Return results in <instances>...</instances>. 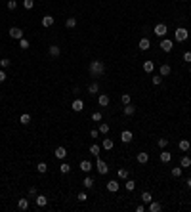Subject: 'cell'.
<instances>
[{
    "mask_svg": "<svg viewBox=\"0 0 191 212\" xmlns=\"http://www.w3.org/2000/svg\"><path fill=\"white\" fill-rule=\"evenodd\" d=\"M54 155H55V159H59V161H65V157H67V149H65L63 145H59V147H55Z\"/></svg>",
    "mask_w": 191,
    "mask_h": 212,
    "instance_id": "5b68a950",
    "label": "cell"
},
{
    "mask_svg": "<svg viewBox=\"0 0 191 212\" xmlns=\"http://www.w3.org/2000/svg\"><path fill=\"white\" fill-rule=\"evenodd\" d=\"M97 92H100V84H97V82H92V84L88 86V94L90 96H96Z\"/></svg>",
    "mask_w": 191,
    "mask_h": 212,
    "instance_id": "cb8c5ba5",
    "label": "cell"
},
{
    "mask_svg": "<svg viewBox=\"0 0 191 212\" xmlns=\"http://www.w3.org/2000/svg\"><path fill=\"white\" fill-rule=\"evenodd\" d=\"M80 170L88 174V172H92V170H94V164H92L90 161H80Z\"/></svg>",
    "mask_w": 191,
    "mask_h": 212,
    "instance_id": "8fae6325",
    "label": "cell"
},
{
    "mask_svg": "<svg viewBox=\"0 0 191 212\" xmlns=\"http://www.w3.org/2000/svg\"><path fill=\"white\" fill-rule=\"evenodd\" d=\"M182 2H187V0H182Z\"/></svg>",
    "mask_w": 191,
    "mask_h": 212,
    "instance_id": "9f6ffc18",
    "label": "cell"
},
{
    "mask_svg": "<svg viewBox=\"0 0 191 212\" xmlns=\"http://www.w3.org/2000/svg\"><path fill=\"white\" fill-rule=\"evenodd\" d=\"M82 185H84L86 189H92L94 187V178H92V176H86V178L82 180Z\"/></svg>",
    "mask_w": 191,
    "mask_h": 212,
    "instance_id": "ffe728a7",
    "label": "cell"
},
{
    "mask_svg": "<svg viewBox=\"0 0 191 212\" xmlns=\"http://www.w3.org/2000/svg\"><path fill=\"white\" fill-rule=\"evenodd\" d=\"M121 101L124 103V105H128V103H132V97H130V94H122V96H121Z\"/></svg>",
    "mask_w": 191,
    "mask_h": 212,
    "instance_id": "f35d334b",
    "label": "cell"
},
{
    "mask_svg": "<svg viewBox=\"0 0 191 212\" xmlns=\"http://www.w3.org/2000/svg\"><path fill=\"white\" fill-rule=\"evenodd\" d=\"M54 21H55V19H54V15H44V17H42V27L50 29L52 25H54Z\"/></svg>",
    "mask_w": 191,
    "mask_h": 212,
    "instance_id": "5bb4252c",
    "label": "cell"
},
{
    "mask_svg": "<svg viewBox=\"0 0 191 212\" xmlns=\"http://www.w3.org/2000/svg\"><path fill=\"white\" fill-rule=\"evenodd\" d=\"M6 79H8L6 71H4V69H0V82H4V80H6Z\"/></svg>",
    "mask_w": 191,
    "mask_h": 212,
    "instance_id": "681fc988",
    "label": "cell"
},
{
    "mask_svg": "<svg viewBox=\"0 0 191 212\" xmlns=\"http://www.w3.org/2000/svg\"><path fill=\"white\" fill-rule=\"evenodd\" d=\"M134 139V134L130 132V130H124V132H121V142L122 143H130Z\"/></svg>",
    "mask_w": 191,
    "mask_h": 212,
    "instance_id": "ba28073f",
    "label": "cell"
},
{
    "mask_svg": "<svg viewBox=\"0 0 191 212\" xmlns=\"http://www.w3.org/2000/svg\"><path fill=\"white\" fill-rule=\"evenodd\" d=\"M184 61H187V63H191V52H185V54H184Z\"/></svg>",
    "mask_w": 191,
    "mask_h": 212,
    "instance_id": "f907efd6",
    "label": "cell"
},
{
    "mask_svg": "<svg viewBox=\"0 0 191 212\" xmlns=\"http://www.w3.org/2000/svg\"><path fill=\"white\" fill-rule=\"evenodd\" d=\"M88 71H90L92 76H101L103 73H105V63L100 61V59H94V61H90Z\"/></svg>",
    "mask_w": 191,
    "mask_h": 212,
    "instance_id": "6da1fadb",
    "label": "cell"
},
{
    "mask_svg": "<svg viewBox=\"0 0 191 212\" xmlns=\"http://www.w3.org/2000/svg\"><path fill=\"white\" fill-rule=\"evenodd\" d=\"M153 69H155L153 61H143V71H145V73H153Z\"/></svg>",
    "mask_w": 191,
    "mask_h": 212,
    "instance_id": "4316f807",
    "label": "cell"
},
{
    "mask_svg": "<svg viewBox=\"0 0 191 212\" xmlns=\"http://www.w3.org/2000/svg\"><path fill=\"white\" fill-rule=\"evenodd\" d=\"M6 67H10V59L2 58V59H0V69H6Z\"/></svg>",
    "mask_w": 191,
    "mask_h": 212,
    "instance_id": "7bdbcfd3",
    "label": "cell"
},
{
    "mask_svg": "<svg viewBox=\"0 0 191 212\" xmlns=\"http://www.w3.org/2000/svg\"><path fill=\"white\" fill-rule=\"evenodd\" d=\"M180 166H182V168H189L191 166V157H189V155H184V157L180 159Z\"/></svg>",
    "mask_w": 191,
    "mask_h": 212,
    "instance_id": "e0dca14e",
    "label": "cell"
},
{
    "mask_svg": "<svg viewBox=\"0 0 191 212\" xmlns=\"http://www.w3.org/2000/svg\"><path fill=\"white\" fill-rule=\"evenodd\" d=\"M76 199H79L80 203H84V201H88V195H86L84 191H80V193H79V197H76Z\"/></svg>",
    "mask_w": 191,
    "mask_h": 212,
    "instance_id": "7dc6e473",
    "label": "cell"
},
{
    "mask_svg": "<svg viewBox=\"0 0 191 212\" xmlns=\"http://www.w3.org/2000/svg\"><path fill=\"white\" fill-rule=\"evenodd\" d=\"M136 161L140 163V164L149 163V153H143V151H142V153H138V155H136Z\"/></svg>",
    "mask_w": 191,
    "mask_h": 212,
    "instance_id": "2e32d148",
    "label": "cell"
},
{
    "mask_svg": "<svg viewBox=\"0 0 191 212\" xmlns=\"http://www.w3.org/2000/svg\"><path fill=\"white\" fill-rule=\"evenodd\" d=\"M153 201V197H151V193H149V191H145V193H142V203H151Z\"/></svg>",
    "mask_w": 191,
    "mask_h": 212,
    "instance_id": "836d02e7",
    "label": "cell"
},
{
    "mask_svg": "<svg viewBox=\"0 0 191 212\" xmlns=\"http://www.w3.org/2000/svg\"><path fill=\"white\" fill-rule=\"evenodd\" d=\"M90 136L92 138H97V136H100V130H96V128H94V130H90Z\"/></svg>",
    "mask_w": 191,
    "mask_h": 212,
    "instance_id": "816d5d0a",
    "label": "cell"
},
{
    "mask_svg": "<svg viewBox=\"0 0 191 212\" xmlns=\"http://www.w3.org/2000/svg\"><path fill=\"white\" fill-rule=\"evenodd\" d=\"M126 189L134 191V189H136V182H134V180H128V182H126Z\"/></svg>",
    "mask_w": 191,
    "mask_h": 212,
    "instance_id": "f6af8a7d",
    "label": "cell"
},
{
    "mask_svg": "<svg viewBox=\"0 0 191 212\" xmlns=\"http://www.w3.org/2000/svg\"><path fill=\"white\" fill-rule=\"evenodd\" d=\"M96 168H97V172H100L101 176H105L107 172H109V166H107V163L101 161V159H96Z\"/></svg>",
    "mask_w": 191,
    "mask_h": 212,
    "instance_id": "3957f363",
    "label": "cell"
},
{
    "mask_svg": "<svg viewBox=\"0 0 191 212\" xmlns=\"http://www.w3.org/2000/svg\"><path fill=\"white\" fill-rule=\"evenodd\" d=\"M187 187H189V189H191V178H189V180H187Z\"/></svg>",
    "mask_w": 191,
    "mask_h": 212,
    "instance_id": "db71d44e",
    "label": "cell"
},
{
    "mask_svg": "<svg viewBox=\"0 0 191 212\" xmlns=\"http://www.w3.org/2000/svg\"><path fill=\"white\" fill-rule=\"evenodd\" d=\"M161 48H163V52H172V48H174V44H172V40L170 38H163L161 40Z\"/></svg>",
    "mask_w": 191,
    "mask_h": 212,
    "instance_id": "8992f818",
    "label": "cell"
},
{
    "mask_svg": "<svg viewBox=\"0 0 191 212\" xmlns=\"http://www.w3.org/2000/svg\"><path fill=\"white\" fill-rule=\"evenodd\" d=\"M29 46H31V44H29L27 38H21V40H19V48H21V50H27Z\"/></svg>",
    "mask_w": 191,
    "mask_h": 212,
    "instance_id": "60d3db41",
    "label": "cell"
},
{
    "mask_svg": "<svg viewBox=\"0 0 191 212\" xmlns=\"http://www.w3.org/2000/svg\"><path fill=\"white\" fill-rule=\"evenodd\" d=\"M71 109L76 111V113H80L82 109H84V101H82V100H75V101H73V105H71Z\"/></svg>",
    "mask_w": 191,
    "mask_h": 212,
    "instance_id": "9a60e30c",
    "label": "cell"
},
{
    "mask_svg": "<svg viewBox=\"0 0 191 212\" xmlns=\"http://www.w3.org/2000/svg\"><path fill=\"white\" fill-rule=\"evenodd\" d=\"M153 33L157 34V37H164V34L168 33V29H166V25H164V23H157L153 27Z\"/></svg>",
    "mask_w": 191,
    "mask_h": 212,
    "instance_id": "277c9868",
    "label": "cell"
},
{
    "mask_svg": "<svg viewBox=\"0 0 191 212\" xmlns=\"http://www.w3.org/2000/svg\"><path fill=\"white\" fill-rule=\"evenodd\" d=\"M134 113H136V105H132V103L124 105V115H126V117H132Z\"/></svg>",
    "mask_w": 191,
    "mask_h": 212,
    "instance_id": "484cf974",
    "label": "cell"
},
{
    "mask_svg": "<svg viewBox=\"0 0 191 212\" xmlns=\"http://www.w3.org/2000/svg\"><path fill=\"white\" fill-rule=\"evenodd\" d=\"M174 37H176L178 42H185V40L189 38V31L185 29V27H178L176 33H174Z\"/></svg>",
    "mask_w": 191,
    "mask_h": 212,
    "instance_id": "7a4b0ae2",
    "label": "cell"
},
{
    "mask_svg": "<svg viewBox=\"0 0 191 212\" xmlns=\"http://www.w3.org/2000/svg\"><path fill=\"white\" fill-rule=\"evenodd\" d=\"M170 161H172V153L163 151V153H161V163H170Z\"/></svg>",
    "mask_w": 191,
    "mask_h": 212,
    "instance_id": "f1b7e54d",
    "label": "cell"
},
{
    "mask_svg": "<svg viewBox=\"0 0 191 212\" xmlns=\"http://www.w3.org/2000/svg\"><path fill=\"white\" fill-rule=\"evenodd\" d=\"M159 73H161V76H168L170 73H172V67H170L168 63H164V65H161V71H159Z\"/></svg>",
    "mask_w": 191,
    "mask_h": 212,
    "instance_id": "ac0fdd59",
    "label": "cell"
},
{
    "mask_svg": "<svg viewBox=\"0 0 191 212\" xmlns=\"http://www.w3.org/2000/svg\"><path fill=\"white\" fill-rule=\"evenodd\" d=\"M128 174H130V172H128L126 168H118V170H117V176H118L121 180H126V178H128Z\"/></svg>",
    "mask_w": 191,
    "mask_h": 212,
    "instance_id": "d6a6232c",
    "label": "cell"
},
{
    "mask_svg": "<svg viewBox=\"0 0 191 212\" xmlns=\"http://www.w3.org/2000/svg\"><path fill=\"white\" fill-rule=\"evenodd\" d=\"M178 147H180V151H189V149H191L189 139H182V142L178 143Z\"/></svg>",
    "mask_w": 191,
    "mask_h": 212,
    "instance_id": "7402d4cb",
    "label": "cell"
},
{
    "mask_svg": "<svg viewBox=\"0 0 191 212\" xmlns=\"http://www.w3.org/2000/svg\"><path fill=\"white\" fill-rule=\"evenodd\" d=\"M17 8V0H8V10H15Z\"/></svg>",
    "mask_w": 191,
    "mask_h": 212,
    "instance_id": "bcb514c9",
    "label": "cell"
},
{
    "mask_svg": "<svg viewBox=\"0 0 191 212\" xmlns=\"http://www.w3.org/2000/svg\"><path fill=\"white\" fill-rule=\"evenodd\" d=\"M138 46H140V50H142V52H147L149 48H151V40H149L147 37H143V38L140 40V44H138Z\"/></svg>",
    "mask_w": 191,
    "mask_h": 212,
    "instance_id": "30bf717a",
    "label": "cell"
},
{
    "mask_svg": "<svg viewBox=\"0 0 191 212\" xmlns=\"http://www.w3.org/2000/svg\"><path fill=\"white\" fill-rule=\"evenodd\" d=\"M17 208L23 210V212L29 210V199H19V201H17Z\"/></svg>",
    "mask_w": 191,
    "mask_h": 212,
    "instance_id": "d6986e66",
    "label": "cell"
},
{
    "mask_svg": "<svg viewBox=\"0 0 191 212\" xmlns=\"http://www.w3.org/2000/svg\"><path fill=\"white\" fill-rule=\"evenodd\" d=\"M10 37L15 38V40H21L23 38V31L19 27H12V29H10Z\"/></svg>",
    "mask_w": 191,
    "mask_h": 212,
    "instance_id": "52a82bcc",
    "label": "cell"
},
{
    "mask_svg": "<svg viewBox=\"0 0 191 212\" xmlns=\"http://www.w3.org/2000/svg\"><path fill=\"white\" fill-rule=\"evenodd\" d=\"M189 73H191V65H189Z\"/></svg>",
    "mask_w": 191,
    "mask_h": 212,
    "instance_id": "11a10c76",
    "label": "cell"
},
{
    "mask_svg": "<svg viewBox=\"0 0 191 212\" xmlns=\"http://www.w3.org/2000/svg\"><path fill=\"white\" fill-rule=\"evenodd\" d=\"M0 48H2V44H0Z\"/></svg>",
    "mask_w": 191,
    "mask_h": 212,
    "instance_id": "6f0895ef",
    "label": "cell"
},
{
    "mask_svg": "<svg viewBox=\"0 0 191 212\" xmlns=\"http://www.w3.org/2000/svg\"><path fill=\"white\" fill-rule=\"evenodd\" d=\"M97 130H100V134H107V132H109V124H107V122H101Z\"/></svg>",
    "mask_w": 191,
    "mask_h": 212,
    "instance_id": "74e56055",
    "label": "cell"
},
{
    "mask_svg": "<svg viewBox=\"0 0 191 212\" xmlns=\"http://www.w3.org/2000/svg\"><path fill=\"white\" fill-rule=\"evenodd\" d=\"M149 210L151 212H161L163 206H161V203H157V201H151V203H149Z\"/></svg>",
    "mask_w": 191,
    "mask_h": 212,
    "instance_id": "d4e9b609",
    "label": "cell"
},
{
    "mask_svg": "<svg viewBox=\"0 0 191 212\" xmlns=\"http://www.w3.org/2000/svg\"><path fill=\"white\" fill-rule=\"evenodd\" d=\"M37 206H40V208H42V206H46L48 205V197H44V195H37Z\"/></svg>",
    "mask_w": 191,
    "mask_h": 212,
    "instance_id": "44dd1931",
    "label": "cell"
},
{
    "mask_svg": "<svg viewBox=\"0 0 191 212\" xmlns=\"http://www.w3.org/2000/svg\"><path fill=\"white\" fill-rule=\"evenodd\" d=\"M37 172L38 174H46V172H48V164H46V163H38L37 164Z\"/></svg>",
    "mask_w": 191,
    "mask_h": 212,
    "instance_id": "f546056e",
    "label": "cell"
},
{
    "mask_svg": "<svg viewBox=\"0 0 191 212\" xmlns=\"http://www.w3.org/2000/svg\"><path fill=\"white\" fill-rule=\"evenodd\" d=\"M29 195H31V197H37V195H38V189H37V187H29Z\"/></svg>",
    "mask_w": 191,
    "mask_h": 212,
    "instance_id": "c3c4849f",
    "label": "cell"
},
{
    "mask_svg": "<svg viewBox=\"0 0 191 212\" xmlns=\"http://www.w3.org/2000/svg\"><path fill=\"white\" fill-rule=\"evenodd\" d=\"M136 212H145V206H143V205H138V206H136Z\"/></svg>",
    "mask_w": 191,
    "mask_h": 212,
    "instance_id": "f5cc1de1",
    "label": "cell"
},
{
    "mask_svg": "<svg viewBox=\"0 0 191 212\" xmlns=\"http://www.w3.org/2000/svg\"><path fill=\"white\" fill-rule=\"evenodd\" d=\"M151 82H153L155 86H159V84H161V82H163V76H161V75H155L153 79H151Z\"/></svg>",
    "mask_w": 191,
    "mask_h": 212,
    "instance_id": "b9f144b4",
    "label": "cell"
},
{
    "mask_svg": "<svg viewBox=\"0 0 191 212\" xmlns=\"http://www.w3.org/2000/svg\"><path fill=\"white\" fill-rule=\"evenodd\" d=\"M97 103H100L101 107H107V105H109V96H107V94H101L100 97H97Z\"/></svg>",
    "mask_w": 191,
    "mask_h": 212,
    "instance_id": "603a6c76",
    "label": "cell"
},
{
    "mask_svg": "<svg viewBox=\"0 0 191 212\" xmlns=\"http://www.w3.org/2000/svg\"><path fill=\"white\" fill-rule=\"evenodd\" d=\"M157 145L161 147V149H164V147L168 145V139H166V138H159V139H157Z\"/></svg>",
    "mask_w": 191,
    "mask_h": 212,
    "instance_id": "d590c367",
    "label": "cell"
},
{
    "mask_svg": "<svg viewBox=\"0 0 191 212\" xmlns=\"http://www.w3.org/2000/svg\"><path fill=\"white\" fill-rule=\"evenodd\" d=\"M48 54H50V58H59V54H61V48L58 44H52L50 48H48Z\"/></svg>",
    "mask_w": 191,
    "mask_h": 212,
    "instance_id": "9c48e42d",
    "label": "cell"
},
{
    "mask_svg": "<svg viewBox=\"0 0 191 212\" xmlns=\"http://www.w3.org/2000/svg\"><path fill=\"white\" fill-rule=\"evenodd\" d=\"M23 6H25V10H33L34 8V0H23Z\"/></svg>",
    "mask_w": 191,
    "mask_h": 212,
    "instance_id": "ab89813d",
    "label": "cell"
},
{
    "mask_svg": "<svg viewBox=\"0 0 191 212\" xmlns=\"http://www.w3.org/2000/svg\"><path fill=\"white\" fill-rule=\"evenodd\" d=\"M101 118H103V115H101L100 111H94V113H92V121H94V122H100Z\"/></svg>",
    "mask_w": 191,
    "mask_h": 212,
    "instance_id": "8d00e7d4",
    "label": "cell"
},
{
    "mask_svg": "<svg viewBox=\"0 0 191 212\" xmlns=\"http://www.w3.org/2000/svg\"><path fill=\"white\" fill-rule=\"evenodd\" d=\"M59 172H61V174H69V172H71V166H69L67 163H61V166H59Z\"/></svg>",
    "mask_w": 191,
    "mask_h": 212,
    "instance_id": "e575fe53",
    "label": "cell"
},
{
    "mask_svg": "<svg viewBox=\"0 0 191 212\" xmlns=\"http://www.w3.org/2000/svg\"><path fill=\"white\" fill-rule=\"evenodd\" d=\"M65 27H67V29H75V27H76V19H75V17H67V19H65Z\"/></svg>",
    "mask_w": 191,
    "mask_h": 212,
    "instance_id": "83f0119b",
    "label": "cell"
},
{
    "mask_svg": "<svg viewBox=\"0 0 191 212\" xmlns=\"http://www.w3.org/2000/svg\"><path fill=\"white\" fill-rule=\"evenodd\" d=\"M101 147L105 149V151H111V149L115 147V142H113L111 138H103V143H101Z\"/></svg>",
    "mask_w": 191,
    "mask_h": 212,
    "instance_id": "4fadbf2b",
    "label": "cell"
},
{
    "mask_svg": "<svg viewBox=\"0 0 191 212\" xmlns=\"http://www.w3.org/2000/svg\"><path fill=\"white\" fill-rule=\"evenodd\" d=\"M180 176H182V166L172 168V178H180Z\"/></svg>",
    "mask_w": 191,
    "mask_h": 212,
    "instance_id": "ee69618b",
    "label": "cell"
},
{
    "mask_svg": "<svg viewBox=\"0 0 191 212\" xmlns=\"http://www.w3.org/2000/svg\"><path fill=\"white\" fill-rule=\"evenodd\" d=\"M19 122H21V124H25V126H27L29 122H31V115H29V113H23V115L19 117Z\"/></svg>",
    "mask_w": 191,
    "mask_h": 212,
    "instance_id": "1f68e13d",
    "label": "cell"
},
{
    "mask_svg": "<svg viewBox=\"0 0 191 212\" xmlns=\"http://www.w3.org/2000/svg\"><path fill=\"white\" fill-rule=\"evenodd\" d=\"M105 187H107V191H111V193H117L121 185H118V182H117V180H111V182H107V185H105Z\"/></svg>",
    "mask_w": 191,
    "mask_h": 212,
    "instance_id": "7c38bea8",
    "label": "cell"
},
{
    "mask_svg": "<svg viewBox=\"0 0 191 212\" xmlns=\"http://www.w3.org/2000/svg\"><path fill=\"white\" fill-rule=\"evenodd\" d=\"M100 151H101V147L100 145H97V143H94V145H90V153L92 155H94V157L97 159V157H100Z\"/></svg>",
    "mask_w": 191,
    "mask_h": 212,
    "instance_id": "4dcf8cb0",
    "label": "cell"
}]
</instances>
